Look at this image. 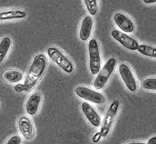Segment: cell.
Here are the masks:
<instances>
[{
  "label": "cell",
  "mask_w": 156,
  "mask_h": 144,
  "mask_svg": "<svg viewBox=\"0 0 156 144\" xmlns=\"http://www.w3.org/2000/svg\"><path fill=\"white\" fill-rule=\"evenodd\" d=\"M47 63V58L43 54L34 57L23 84L24 92L30 91L39 81L46 70Z\"/></svg>",
  "instance_id": "obj_1"
},
{
  "label": "cell",
  "mask_w": 156,
  "mask_h": 144,
  "mask_svg": "<svg viewBox=\"0 0 156 144\" xmlns=\"http://www.w3.org/2000/svg\"><path fill=\"white\" fill-rule=\"evenodd\" d=\"M116 60L111 58L99 71L94 82V87L98 90L103 89L108 82L116 67Z\"/></svg>",
  "instance_id": "obj_2"
},
{
  "label": "cell",
  "mask_w": 156,
  "mask_h": 144,
  "mask_svg": "<svg viewBox=\"0 0 156 144\" xmlns=\"http://www.w3.org/2000/svg\"><path fill=\"white\" fill-rule=\"evenodd\" d=\"M89 67L93 75H97L101 69V61L98 41L90 39L88 43Z\"/></svg>",
  "instance_id": "obj_3"
},
{
  "label": "cell",
  "mask_w": 156,
  "mask_h": 144,
  "mask_svg": "<svg viewBox=\"0 0 156 144\" xmlns=\"http://www.w3.org/2000/svg\"><path fill=\"white\" fill-rule=\"evenodd\" d=\"M47 54L52 61L67 73H71L74 70V67L71 61L62 52L55 47H51L47 49Z\"/></svg>",
  "instance_id": "obj_4"
},
{
  "label": "cell",
  "mask_w": 156,
  "mask_h": 144,
  "mask_svg": "<svg viewBox=\"0 0 156 144\" xmlns=\"http://www.w3.org/2000/svg\"><path fill=\"white\" fill-rule=\"evenodd\" d=\"M119 106V101L116 99L114 100L111 103L101 124L100 132L102 137L105 138L109 134L111 126L118 113Z\"/></svg>",
  "instance_id": "obj_5"
},
{
  "label": "cell",
  "mask_w": 156,
  "mask_h": 144,
  "mask_svg": "<svg viewBox=\"0 0 156 144\" xmlns=\"http://www.w3.org/2000/svg\"><path fill=\"white\" fill-rule=\"evenodd\" d=\"M75 93L79 98L94 104H101L105 101L102 93L86 87L79 86L76 88Z\"/></svg>",
  "instance_id": "obj_6"
},
{
  "label": "cell",
  "mask_w": 156,
  "mask_h": 144,
  "mask_svg": "<svg viewBox=\"0 0 156 144\" xmlns=\"http://www.w3.org/2000/svg\"><path fill=\"white\" fill-rule=\"evenodd\" d=\"M119 72L127 89L132 92L136 91L137 89L136 81L130 67L125 63H122L119 67Z\"/></svg>",
  "instance_id": "obj_7"
},
{
  "label": "cell",
  "mask_w": 156,
  "mask_h": 144,
  "mask_svg": "<svg viewBox=\"0 0 156 144\" xmlns=\"http://www.w3.org/2000/svg\"><path fill=\"white\" fill-rule=\"evenodd\" d=\"M111 36L115 41H118L123 46L131 51L136 50L139 46L138 41L134 38L119 30H112L111 32Z\"/></svg>",
  "instance_id": "obj_8"
},
{
  "label": "cell",
  "mask_w": 156,
  "mask_h": 144,
  "mask_svg": "<svg viewBox=\"0 0 156 144\" xmlns=\"http://www.w3.org/2000/svg\"><path fill=\"white\" fill-rule=\"evenodd\" d=\"M81 110L86 118L94 127L98 128L101 124V119L93 106L87 102L81 104Z\"/></svg>",
  "instance_id": "obj_9"
},
{
  "label": "cell",
  "mask_w": 156,
  "mask_h": 144,
  "mask_svg": "<svg viewBox=\"0 0 156 144\" xmlns=\"http://www.w3.org/2000/svg\"><path fill=\"white\" fill-rule=\"evenodd\" d=\"M18 128L23 137L31 139L34 135V128L30 119L26 116L21 117L18 121Z\"/></svg>",
  "instance_id": "obj_10"
},
{
  "label": "cell",
  "mask_w": 156,
  "mask_h": 144,
  "mask_svg": "<svg viewBox=\"0 0 156 144\" xmlns=\"http://www.w3.org/2000/svg\"><path fill=\"white\" fill-rule=\"evenodd\" d=\"M114 21L120 29L126 33H132L134 31L135 27L133 22L124 14L116 13L114 16Z\"/></svg>",
  "instance_id": "obj_11"
},
{
  "label": "cell",
  "mask_w": 156,
  "mask_h": 144,
  "mask_svg": "<svg viewBox=\"0 0 156 144\" xmlns=\"http://www.w3.org/2000/svg\"><path fill=\"white\" fill-rule=\"evenodd\" d=\"M42 100V95L38 92H34L30 96L26 104V110L28 115H34L37 113Z\"/></svg>",
  "instance_id": "obj_12"
},
{
  "label": "cell",
  "mask_w": 156,
  "mask_h": 144,
  "mask_svg": "<svg viewBox=\"0 0 156 144\" xmlns=\"http://www.w3.org/2000/svg\"><path fill=\"white\" fill-rule=\"evenodd\" d=\"M93 28V19L90 16H86L82 21L80 29V38L82 41H87L91 35Z\"/></svg>",
  "instance_id": "obj_13"
},
{
  "label": "cell",
  "mask_w": 156,
  "mask_h": 144,
  "mask_svg": "<svg viewBox=\"0 0 156 144\" xmlns=\"http://www.w3.org/2000/svg\"><path fill=\"white\" fill-rule=\"evenodd\" d=\"M2 79L8 82L17 83L23 79V75L20 72L16 70H6L2 73Z\"/></svg>",
  "instance_id": "obj_14"
},
{
  "label": "cell",
  "mask_w": 156,
  "mask_h": 144,
  "mask_svg": "<svg viewBox=\"0 0 156 144\" xmlns=\"http://www.w3.org/2000/svg\"><path fill=\"white\" fill-rule=\"evenodd\" d=\"M26 13L20 10H9L0 12V21L19 19L26 17Z\"/></svg>",
  "instance_id": "obj_15"
},
{
  "label": "cell",
  "mask_w": 156,
  "mask_h": 144,
  "mask_svg": "<svg viewBox=\"0 0 156 144\" xmlns=\"http://www.w3.org/2000/svg\"><path fill=\"white\" fill-rule=\"evenodd\" d=\"M11 39L9 37L4 38L0 41V62L5 59L6 56L11 46Z\"/></svg>",
  "instance_id": "obj_16"
},
{
  "label": "cell",
  "mask_w": 156,
  "mask_h": 144,
  "mask_svg": "<svg viewBox=\"0 0 156 144\" xmlns=\"http://www.w3.org/2000/svg\"><path fill=\"white\" fill-rule=\"evenodd\" d=\"M143 56L151 58H156V48L145 45H139L136 50Z\"/></svg>",
  "instance_id": "obj_17"
},
{
  "label": "cell",
  "mask_w": 156,
  "mask_h": 144,
  "mask_svg": "<svg viewBox=\"0 0 156 144\" xmlns=\"http://www.w3.org/2000/svg\"><path fill=\"white\" fill-rule=\"evenodd\" d=\"M141 86L146 90L156 91V78H146L141 82Z\"/></svg>",
  "instance_id": "obj_18"
},
{
  "label": "cell",
  "mask_w": 156,
  "mask_h": 144,
  "mask_svg": "<svg viewBox=\"0 0 156 144\" xmlns=\"http://www.w3.org/2000/svg\"><path fill=\"white\" fill-rule=\"evenodd\" d=\"M86 8L91 15L94 16L98 12V2L96 0H84Z\"/></svg>",
  "instance_id": "obj_19"
},
{
  "label": "cell",
  "mask_w": 156,
  "mask_h": 144,
  "mask_svg": "<svg viewBox=\"0 0 156 144\" xmlns=\"http://www.w3.org/2000/svg\"><path fill=\"white\" fill-rule=\"evenodd\" d=\"M21 138L19 135H13L7 141L5 144H21Z\"/></svg>",
  "instance_id": "obj_20"
},
{
  "label": "cell",
  "mask_w": 156,
  "mask_h": 144,
  "mask_svg": "<svg viewBox=\"0 0 156 144\" xmlns=\"http://www.w3.org/2000/svg\"><path fill=\"white\" fill-rule=\"evenodd\" d=\"M101 137H102V136H101V134L100 133V132H98L94 135V137L92 138V141L94 143H97L100 140Z\"/></svg>",
  "instance_id": "obj_21"
},
{
  "label": "cell",
  "mask_w": 156,
  "mask_h": 144,
  "mask_svg": "<svg viewBox=\"0 0 156 144\" xmlns=\"http://www.w3.org/2000/svg\"><path fill=\"white\" fill-rule=\"evenodd\" d=\"M15 90L17 92H24V88L23 84H18L15 86Z\"/></svg>",
  "instance_id": "obj_22"
},
{
  "label": "cell",
  "mask_w": 156,
  "mask_h": 144,
  "mask_svg": "<svg viewBox=\"0 0 156 144\" xmlns=\"http://www.w3.org/2000/svg\"><path fill=\"white\" fill-rule=\"evenodd\" d=\"M147 144H156V137H151V139L148 140Z\"/></svg>",
  "instance_id": "obj_23"
},
{
  "label": "cell",
  "mask_w": 156,
  "mask_h": 144,
  "mask_svg": "<svg viewBox=\"0 0 156 144\" xmlns=\"http://www.w3.org/2000/svg\"><path fill=\"white\" fill-rule=\"evenodd\" d=\"M144 2L149 4H153V3H155L156 2V0H143Z\"/></svg>",
  "instance_id": "obj_24"
},
{
  "label": "cell",
  "mask_w": 156,
  "mask_h": 144,
  "mask_svg": "<svg viewBox=\"0 0 156 144\" xmlns=\"http://www.w3.org/2000/svg\"><path fill=\"white\" fill-rule=\"evenodd\" d=\"M126 144H147L145 142H130Z\"/></svg>",
  "instance_id": "obj_25"
}]
</instances>
